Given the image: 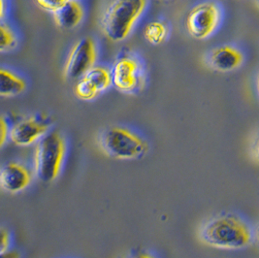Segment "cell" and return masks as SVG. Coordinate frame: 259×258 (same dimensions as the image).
<instances>
[{
  "mask_svg": "<svg viewBox=\"0 0 259 258\" xmlns=\"http://www.w3.org/2000/svg\"><path fill=\"white\" fill-rule=\"evenodd\" d=\"M198 237L203 244L213 248L241 250L254 243V227L243 214L226 211L203 223Z\"/></svg>",
  "mask_w": 259,
  "mask_h": 258,
  "instance_id": "obj_1",
  "label": "cell"
},
{
  "mask_svg": "<svg viewBox=\"0 0 259 258\" xmlns=\"http://www.w3.org/2000/svg\"><path fill=\"white\" fill-rule=\"evenodd\" d=\"M67 153L64 136L58 131H50L37 143L34 153V174L44 182L52 183L59 178Z\"/></svg>",
  "mask_w": 259,
  "mask_h": 258,
  "instance_id": "obj_2",
  "label": "cell"
},
{
  "mask_svg": "<svg viewBox=\"0 0 259 258\" xmlns=\"http://www.w3.org/2000/svg\"><path fill=\"white\" fill-rule=\"evenodd\" d=\"M147 6V0H114L102 21L103 32L113 42L126 39Z\"/></svg>",
  "mask_w": 259,
  "mask_h": 258,
  "instance_id": "obj_3",
  "label": "cell"
},
{
  "mask_svg": "<svg viewBox=\"0 0 259 258\" xmlns=\"http://www.w3.org/2000/svg\"><path fill=\"white\" fill-rule=\"evenodd\" d=\"M102 152L116 159L135 160L144 157L150 149L148 142L131 129L111 126L105 129L99 138Z\"/></svg>",
  "mask_w": 259,
  "mask_h": 258,
  "instance_id": "obj_4",
  "label": "cell"
},
{
  "mask_svg": "<svg viewBox=\"0 0 259 258\" xmlns=\"http://www.w3.org/2000/svg\"><path fill=\"white\" fill-rule=\"evenodd\" d=\"M224 19V11L220 3L206 0L193 6L186 19V27L189 35L197 40H205L213 35Z\"/></svg>",
  "mask_w": 259,
  "mask_h": 258,
  "instance_id": "obj_5",
  "label": "cell"
},
{
  "mask_svg": "<svg viewBox=\"0 0 259 258\" xmlns=\"http://www.w3.org/2000/svg\"><path fill=\"white\" fill-rule=\"evenodd\" d=\"M96 58L95 41L91 37L82 38L71 50L64 68L65 77L69 80H80L95 67Z\"/></svg>",
  "mask_w": 259,
  "mask_h": 258,
  "instance_id": "obj_6",
  "label": "cell"
},
{
  "mask_svg": "<svg viewBox=\"0 0 259 258\" xmlns=\"http://www.w3.org/2000/svg\"><path fill=\"white\" fill-rule=\"evenodd\" d=\"M112 80L115 88L125 94H133L141 90L145 75L141 63L132 57L118 59L112 70Z\"/></svg>",
  "mask_w": 259,
  "mask_h": 258,
  "instance_id": "obj_7",
  "label": "cell"
},
{
  "mask_svg": "<svg viewBox=\"0 0 259 258\" xmlns=\"http://www.w3.org/2000/svg\"><path fill=\"white\" fill-rule=\"evenodd\" d=\"M112 84V72L105 67L95 66L78 80L74 92L78 98L90 101L107 91Z\"/></svg>",
  "mask_w": 259,
  "mask_h": 258,
  "instance_id": "obj_8",
  "label": "cell"
},
{
  "mask_svg": "<svg viewBox=\"0 0 259 258\" xmlns=\"http://www.w3.org/2000/svg\"><path fill=\"white\" fill-rule=\"evenodd\" d=\"M49 132L47 120L38 117H26L13 125L9 139L16 146L27 147L38 143Z\"/></svg>",
  "mask_w": 259,
  "mask_h": 258,
  "instance_id": "obj_9",
  "label": "cell"
},
{
  "mask_svg": "<svg viewBox=\"0 0 259 258\" xmlns=\"http://www.w3.org/2000/svg\"><path fill=\"white\" fill-rule=\"evenodd\" d=\"M246 61L244 51L237 45L224 44L213 48L207 57V62L212 70L229 73L241 68Z\"/></svg>",
  "mask_w": 259,
  "mask_h": 258,
  "instance_id": "obj_10",
  "label": "cell"
},
{
  "mask_svg": "<svg viewBox=\"0 0 259 258\" xmlns=\"http://www.w3.org/2000/svg\"><path fill=\"white\" fill-rule=\"evenodd\" d=\"M32 180V171L21 162L10 161L1 168L0 186L7 193L16 194L24 191L31 185Z\"/></svg>",
  "mask_w": 259,
  "mask_h": 258,
  "instance_id": "obj_11",
  "label": "cell"
},
{
  "mask_svg": "<svg viewBox=\"0 0 259 258\" xmlns=\"http://www.w3.org/2000/svg\"><path fill=\"white\" fill-rule=\"evenodd\" d=\"M53 14L55 23L59 27L72 29L81 24L84 11L78 0H68Z\"/></svg>",
  "mask_w": 259,
  "mask_h": 258,
  "instance_id": "obj_12",
  "label": "cell"
},
{
  "mask_svg": "<svg viewBox=\"0 0 259 258\" xmlns=\"http://www.w3.org/2000/svg\"><path fill=\"white\" fill-rule=\"evenodd\" d=\"M26 89V82L13 71L5 68L0 70V95L13 97L23 94Z\"/></svg>",
  "mask_w": 259,
  "mask_h": 258,
  "instance_id": "obj_13",
  "label": "cell"
},
{
  "mask_svg": "<svg viewBox=\"0 0 259 258\" xmlns=\"http://www.w3.org/2000/svg\"><path fill=\"white\" fill-rule=\"evenodd\" d=\"M167 36L168 27L162 22H152L147 24L144 29V37L153 45H159L163 43Z\"/></svg>",
  "mask_w": 259,
  "mask_h": 258,
  "instance_id": "obj_14",
  "label": "cell"
},
{
  "mask_svg": "<svg viewBox=\"0 0 259 258\" xmlns=\"http://www.w3.org/2000/svg\"><path fill=\"white\" fill-rule=\"evenodd\" d=\"M17 45V36L12 28L5 24H0V51L2 53L9 52Z\"/></svg>",
  "mask_w": 259,
  "mask_h": 258,
  "instance_id": "obj_15",
  "label": "cell"
},
{
  "mask_svg": "<svg viewBox=\"0 0 259 258\" xmlns=\"http://www.w3.org/2000/svg\"><path fill=\"white\" fill-rule=\"evenodd\" d=\"M68 0H36L37 4L42 7L43 9L55 12L59 7H61L64 3H66Z\"/></svg>",
  "mask_w": 259,
  "mask_h": 258,
  "instance_id": "obj_16",
  "label": "cell"
},
{
  "mask_svg": "<svg viewBox=\"0 0 259 258\" xmlns=\"http://www.w3.org/2000/svg\"><path fill=\"white\" fill-rule=\"evenodd\" d=\"M0 252L6 251L8 249H10L11 246V243H12V238H11V234L10 232L5 229L4 227L1 228L0 230Z\"/></svg>",
  "mask_w": 259,
  "mask_h": 258,
  "instance_id": "obj_17",
  "label": "cell"
},
{
  "mask_svg": "<svg viewBox=\"0 0 259 258\" xmlns=\"http://www.w3.org/2000/svg\"><path fill=\"white\" fill-rule=\"evenodd\" d=\"M10 130L11 128H9L8 121L5 119V117H1V119H0V133H1L0 145H1V147H3L4 144L8 140V138L10 136Z\"/></svg>",
  "mask_w": 259,
  "mask_h": 258,
  "instance_id": "obj_18",
  "label": "cell"
},
{
  "mask_svg": "<svg viewBox=\"0 0 259 258\" xmlns=\"http://www.w3.org/2000/svg\"><path fill=\"white\" fill-rule=\"evenodd\" d=\"M0 258H22V254L17 249H8L6 251L0 252Z\"/></svg>",
  "mask_w": 259,
  "mask_h": 258,
  "instance_id": "obj_19",
  "label": "cell"
},
{
  "mask_svg": "<svg viewBox=\"0 0 259 258\" xmlns=\"http://www.w3.org/2000/svg\"><path fill=\"white\" fill-rule=\"evenodd\" d=\"M251 154L253 159L259 163V134L257 138L255 139V141L253 142L252 147H251Z\"/></svg>",
  "mask_w": 259,
  "mask_h": 258,
  "instance_id": "obj_20",
  "label": "cell"
},
{
  "mask_svg": "<svg viewBox=\"0 0 259 258\" xmlns=\"http://www.w3.org/2000/svg\"><path fill=\"white\" fill-rule=\"evenodd\" d=\"M130 258H156L153 254L148 253V252H138L133 254L131 257Z\"/></svg>",
  "mask_w": 259,
  "mask_h": 258,
  "instance_id": "obj_21",
  "label": "cell"
},
{
  "mask_svg": "<svg viewBox=\"0 0 259 258\" xmlns=\"http://www.w3.org/2000/svg\"><path fill=\"white\" fill-rule=\"evenodd\" d=\"M6 14V3L5 0H0V19L3 20Z\"/></svg>",
  "mask_w": 259,
  "mask_h": 258,
  "instance_id": "obj_22",
  "label": "cell"
},
{
  "mask_svg": "<svg viewBox=\"0 0 259 258\" xmlns=\"http://www.w3.org/2000/svg\"><path fill=\"white\" fill-rule=\"evenodd\" d=\"M254 243H256L259 246V223L254 227Z\"/></svg>",
  "mask_w": 259,
  "mask_h": 258,
  "instance_id": "obj_23",
  "label": "cell"
},
{
  "mask_svg": "<svg viewBox=\"0 0 259 258\" xmlns=\"http://www.w3.org/2000/svg\"><path fill=\"white\" fill-rule=\"evenodd\" d=\"M256 89H257V94L259 96V72L258 75H257V80H256Z\"/></svg>",
  "mask_w": 259,
  "mask_h": 258,
  "instance_id": "obj_24",
  "label": "cell"
},
{
  "mask_svg": "<svg viewBox=\"0 0 259 258\" xmlns=\"http://www.w3.org/2000/svg\"><path fill=\"white\" fill-rule=\"evenodd\" d=\"M254 2H255V4H256V6L259 8V0H254Z\"/></svg>",
  "mask_w": 259,
  "mask_h": 258,
  "instance_id": "obj_25",
  "label": "cell"
}]
</instances>
